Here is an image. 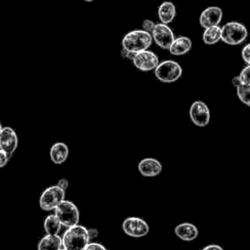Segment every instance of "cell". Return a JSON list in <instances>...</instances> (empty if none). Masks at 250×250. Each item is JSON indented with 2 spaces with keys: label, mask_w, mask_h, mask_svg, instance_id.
<instances>
[{
  "label": "cell",
  "mask_w": 250,
  "mask_h": 250,
  "mask_svg": "<svg viewBox=\"0 0 250 250\" xmlns=\"http://www.w3.org/2000/svg\"><path fill=\"white\" fill-rule=\"evenodd\" d=\"M151 43V33L146 32L144 29H135L129 31L127 34H125L121 41L122 49L134 53L147 50Z\"/></svg>",
  "instance_id": "7a4b0ae2"
},
{
  "label": "cell",
  "mask_w": 250,
  "mask_h": 250,
  "mask_svg": "<svg viewBox=\"0 0 250 250\" xmlns=\"http://www.w3.org/2000/svg\"><path fill=\"white\" fill-rule=\"evenodd\" d=\"M38 250H60L62 248V238L59 234L44 235L38 242Z\"/></svg>",
  "instance_id": "e0dca14e"
},
{
  "label": "cell",
  "mask_w": 250,
  "mask_h": 250,
  "mask_svg": "<svg viewBox=\"0 0 250 250\" xmlns=\"http://www.w3.org/2000/svg\"><path fill=\"white\" fill-rule=\"evenodd\" d=\"M132 62L141 71H150L154 70L160 62L155 53L149 50H144L136 53Z\"/></svg>",
  "instance_id": "9c48e42d"
},
{
  "label": "cell",
  "mask_w": 250,
  "mask_h": 250,
  "mask_svg": "<svg viewBox=\"0 0 250 250\" xmlns=\"http://www.w3.org/2000/svg\"><path fill=\"white\" fill-rule=\"evenodd\" d=\"M138 170L142 176L152 178L158 176L162 171V164L159 160L153 157H146L138 164Z\"/></svg>",
  "instance_id": "4fadbf2b"
},
{
  "label": "cell",
  "mask_w": 250,
  "mask_h": 250,
  "mask_svg": "<svg viewBox=\"0 0 250 250\" xmlns=\"http://www.w3.org/2000/svg\"><path fill=\"white\" fill-rule=\"evenodd\" d=\"M158 18L162 23L168 24L173 21L176 17V7L170 1H165L158 7Z\"/></svg>",
  "instance_id": "ac0fdd59"
},
{
  "label": "cell",
  "mask_w": 250,
  "mask_h": 250,
  "mask_svg": "<svg viewBox=\"0 0 250 250\" xmlns=\"http://www.w3.org/2000/svg\"><path fill=\"white\" fill-rule=\"evenodd\" d=\"M236 94L241 103H243L247 106H250V85L249 84L241 83L236 88Z\"/></svg>",
  "instance_id": "44dd1931"
},
{
  "label": "cell",
  "mask_w": 250,
  "mask_h": 250,
  "mask_svg": "<svg viewBox=\"0 0 250 250\" xmlns=\"http://www.w3.org/2000/svg\"><path fill=\"white\" fill-rule=\"evenodd\" d=\"M9 159H10V156L3 149L0 148V168L5 167L8 164Z\"/></svg>",
  "instance_id": "484cf974"
},
{
  "label": "cell",
  "mask_w": 250,
  "mask_h": 250,
  "mask_svg": "<svg viewBox=\"0 0 250 250\" xmlns=\"http://www.w3.org/2000/svg\"><path fill=\"white\" fill-rule=\"evenodd\" d=\"M191 40L187 36H179L174 39L171 46L169 47V52L174 56H182L189 52L191 49Z\"/></svg>",
  "instance_id": "2e32d148"
},
{
  "label": "cell",
  "mask_w": 250,
  "mask_h": 250,
  "mask_svg": "<svg viewBox=\"0 0 250 250\" xmlns=\"http://www.w3.org/2000/svg\"><path fill=\"white\" fill-rule=\"evenodd\" d=\"M242 60L247 63L250 64V43L245 45L241 51Z\"/></svg>",
  "instance_id": "603a6c76"
},
{
  "label": "cell",
  "mask_w": 250,
  "mask_h": 250,
  "mask_svg": "<svg viewBox=\"0 0 250 250\" xmlns=\"http://www.w3.org/2000/svg\"><path fill=\"white\" fill-rule=\"evenodd\" d=\"M84 1H85V2H93L94 0H84Z\"/></svg>",
  "instance_id": "d6a6232c"
},
{
  "label": "cell",
  "mask_w": 250,
  "mask_h": 250,
  "mask_svg": "<svg viewBox=\"0 0 250 250\" xmlns=\"http://www.w3.org/2000/svg\"><path fill=\"white\" fill-rule=\"evenodd\" d=\"M241 83L250 85V64H247L239 73Z\"/></svg>",
  "instance_id": "7402d4cb"
},
{
  "label": "cell",
  "mask_w": 250,
  "mask_h": 250,
  "mask_svg": "<svg viewBox=\"0 0 250 250\" xmlns=\"http://www.w3.org/2000/svg\"><path fill=\"white\" fill-rule=\"evenodd\" d=\"M84 250H106V248L99 242H89Z\"/></svg>",
  "instance_id": "d4e9b609"
},
{
  "label": "cell",
  "mask_w": 250,
  "mask_h": 250,
  "mask_svg": "<svg viewBox=\"0 0 250 250\" xmlns=\"http://www.w3.org/2000/svg\"><path fill=\"white\" fill-rule=\"evenodd\" d=\"M69 154V148L66 144L57 142L50 148V158L55 164H62L66 161Z\"/></svg>",
  "instance_id": "9a60e30c"
},
{
  "label": "cell",
  "mask_w": 250,
  "mask_h": 250,
  "mask_svg": "<svg viewBox=\"0 0 250 250\" xmlns=\"http://www.w3.org/2000/svg\"><path fill=\"white\" fill-rule=\"evenodd\" d=\"M135 55H136V53H134V52H130V51H127V50H125V49H122V50H121V56H122L123 58L127 59V60H130L131 62L133 61Z\"/></svg>",
  "instance_id": "83f0119b"
},
{
  "label": "cell",
  "mask_w": 250,
  "mask_h": 250,
  "mask_svg": "<svg viewBox=\"0 0 250 250\" xmlns=\"http://www.w3.org/2000/svg\"><path fill=\"white\" fill-rule=\"evenodd\" d=\"M182 66L175 61L167 60L158 63L154 69L155 77L164 83H172L181 78Z\"/></svg>",
  "instance_id": "5b68a950"
},
{
  "label": "cell",
  "mask_w": 250,
  "mask_h": 250,
  "mask_svg": "<svg viewBox=\"0 0 250 250\" xmlns=\"http://www.w3.org/2000/svg\"><path fill=\"white\" fill-rule=\"evenodd\" d=\"M201 250H224V249L219 244H208V245L204 246Z\"/></svg>",
  "instance_id": "f546056e"
},
{
  "label": "cell",
  "mask_w": 250,
  "mask_h": 250,
  "mask_svg": "<svg viewBox=\"0 0 250 250\" xmlns=\"http://www.w3.org/2000/svg\"><path fill=\"white\" fill-rule=\"evenodd\" d=\"M221 36H222V27H220L219 25H215V26L205 28L202 34V40L207 45H213L221 40Z\"/></svg>",
  "instance_id": "d6986e66"
},
{
  "label": "cell",
  "mask_w": 250,
  "mask_h": 250,
  "mask_svg": "<svg viewBox=\"0 0 250 250\" xmlns=\"http://www.w3.org/2000/svg\"><path fill=\"white\" fill-rule=\"evenodd\" d=\"M2 129H3V127H2V125H1V122H0V134H1V131H2Z\"/></svg>",
  "instance_id": "1f68e13d"
},
{
  "label": "cell",
  "mask_w": 250,
  "mask_h": 250,
  "mask_svg": "<svg viewBox=\"0 0 250 250\" xmlns=\"http://www.w3.org/2000/svg\"><path fill=\"white\" fill-rule=\"evenodd\" d=\"M152 40L158 45L161 49L169 50L172 42L175 39L174 33L172 29L165 23H156L152 32H151Z\"/></svg>",
  "instance_id": "30bf717a"
},
{
  "label": "cell",
  "mask_w": 250,
  "mask_h": 250,
  "mask_svg": "<svg viewBox=\"0 0 250 250\" xmlns=\"http://www.w3.org/2000/svg\"><path fill=\"white\" fill-rule=\"evenodd\" d=\"M248 36L246 26L238 21H229L222 26L221 40L228 45H239Z\"/></svg>",
  "instance_id": "3957f363"
},
{
  "label": "cell",
  "mask_w": 250,
  "mask_h": 250,
  "mask_svg": "<svg viewBox=\"0 0 250 250\" xmlns=\"http://www.w3.org/2000/svg\"><path fill=\"white\" fill-rule=\"evenodd\" d=\"M223 18V11L217 6H210L203 10L199 17V23L203 28L219 25Z\"/></svg>",
  "instance_id": "7c38bea8"
},
{
  "label": "cell",
  "mask_w": 250,
  "mask_h": 250,
  "mask_svg": "<svg viewBox=\"0 0 250 250\" xmlns=\"http://www.w3.org/2000/svg\"><path fill=\"white\" fill-rule=\"evenodd\" d=\"M57 186H59L61 188H62L63 190L66 191L67 188H68V180L65 179V178H62V179H60Z\"/></svg>",
  "instance_id": "f1b7e54d"
},
{
  "label": "cell",
  "mask_w": 250,
  "mask_h": 250,
  "mask_svg": "<svg viewBox=\"0 0 250 250\" xmlns=\"http://www.w3.org/2000/svg\"><path fill=\"white\" fill-rule=\"evenodd\" d=\"M231 83H232V85H233L235 88H237V87L241 84V80H240V78H239V75H238V76H234V77L232 78V80H231Z\"/></svg>",
  "instance_id": "4dcf8cb0"
},
{
  "label": "cell",
  "mask_w": 250,
  "mask_h": 250,
  "mask_svg": "<svg viewBox=\"0 0 250 250\" xmlns=\"http://www.w3.org/2000/svg\"><path fill=\"white\" fill-rule=\"evenodd\" d=\"M189 117L191 122L198 127H205L210 121V110L208 105L202 101H195L189 107Z\"/></svg>",
  "instance_id": "ba28073f"
},
{
  "label": "cell",
  "mask_w": 250,
  "mask_h": 250,
  "mask_svg": "<svg viewBox=\"0 0 250 250\" xmlns=\"http://www.w3.org/2000/svg\"><path fill=\"white\" fill-rule=\"evenodd\" d=\"M60 250H67V249H65V248H63V247H62V248H61Z\"/></svg>",
  "instance_id": "836d02e7"
},
{
  "label": "cell",
  "mask_w": 250,
  "mask_h": 250,
  "mask_svg": "<svg viewBox=\"0 0 250 250\" xmlns=\"http://www.w3.org/2000/svg\"><path fill=\"white\" fill-rule=\"evenodd\" d=\"M65 197V190L59 186H51L44 189L39 197V206L43 211H52Z\"/></svg>",
  "instance_id": "8992f818"
},
{
  "label": "cell",
  "mask_w": 250,
  "mask_h": 250,
  "mask_svg": "<svg viewBox=\"0 0 250 250\" xmlns=\"http://www.w3.org/2000/svg\"><path fill=\"white\" fill-rule=\"evenodd\" d=\"M43 227H44V230L46 233L59 234L61 228H62V224H61L59 218L55 214H51L45 218Z\"/></svg>",
  "instance_id": "ffe728a7"
},
{
  "label": "cell",
  "mask_w": 250,
  "mask_h": 250,
  "mask_svg": "<svg viewBox=\"0 0 250 250\" xmlns=\"http://www.w3.org/2000/svg\"><path fill=\"white\" fill-rule=\"evenodd\" d=\"M175 234L183 241H192L198 236V229L195 225L188 222H184L175 227Z\"/></svg>",
  "instance_id": "5bb4252c"
},
{
  "label": "cell",
  "mask_w": 250,
  "mask_h": 250,
  "mask_svg": "<svg viewBox=\"0 0 250 250\" xmlns=\"http://www.w3.org/2000/svg\"><path fill=\"white\" fill-rule=\"evenodd\" d=\"M98 235H99V230H98L97 229H95V228H90V229H88V236H89L90 242H91L92 240H94L95 238H97Z\"/></svg>",
  "instance_id": "4316f807"
},
{
  "label": "cell",
  "mask_w": 250,
  "mask_h": 250,
  "mask_svg": "<svg viewBox=\"0 0 250 250\" xmlns=\"http://www.w3.org/2000/svg\"><path fill=\"white\" fill-rule=\"evenodd\" d=\"M123 231L134 238L146 236L149 232L148 224L139 217H128L122 223Z\"/></svg>",
  "instance_id": "52a82bcc"
},
{
  "label": "cell",
  "mask_w": 250,
  "mask_h": 250,
  "mask_svg": "<svg viewBox=\"0 0 250 250\" xmlns=\"http://www.w3.org/2000/svg\"><path fill=\"white\" fill-rule=\"evenodd\" d=\"M62 238V247L67 250H84L90 242L88 229L79 224L67 228Z\"/></svg>",
  "instance_id": "6da1fadb"
},
{
  "label": "cell",
  "mask_w": 250,
  "mask_h": 250,
  "mask_svg": "<svg viewBox=\"0 0 250 250\" xmlns=\"http://www.w3.org/2000/svg\"><path fill=\"white\" fill-rule=\"evenodd\" d=\"M155 24H156V23H155L153 21H151V20H145V21H143L142 27H143V29H144L145 31L151 33L152 30H153V28H154V26H155Z\"/></svg>",
  "instance_id": "cb8c5ba5"
},
{
  "label": "cell",
  "mask_w": 250,
  "mask_h": 250,
  "mask_svg": "<svg viewBox=\"0 0 250 250\" xmlns=\"http://www.w3.org/2000/svg\"><path fill=\"white\" fill-rule=\"evenodd\" d=\"M54 214L59 218L62 226L65 228H70L79 223V210L77 206L69 201V200H62L54 210Z\"/></svg>",
  "instance_id": "277c9868"
},
{
  "label": "cell",
  "mask_w": 250,
  "mask_h": 250,
  "mask_svg": "<svg viewBox=\"0 0 250 250\" xmlns=\"http://www.w3.org/2000/svg\"><path fill=\"white\" fill-rule=\"evenodd\" d=\"M19 144V139L16 131L9 126L3 127L0 134V148L3 149L10 158L16 151Z\"/></svg>",
  "instance_id": "8fae6325"
}]
</instances>
